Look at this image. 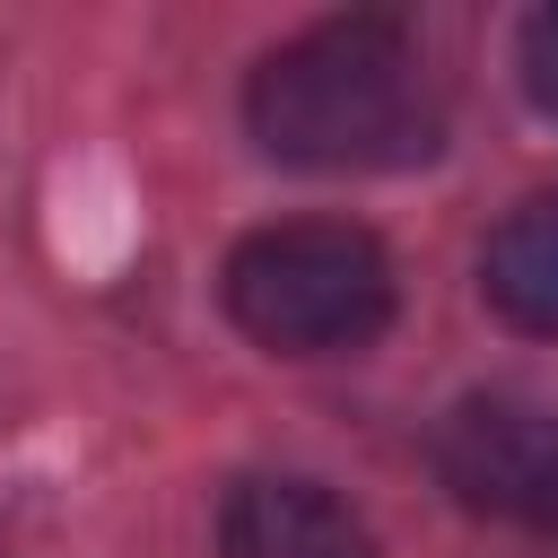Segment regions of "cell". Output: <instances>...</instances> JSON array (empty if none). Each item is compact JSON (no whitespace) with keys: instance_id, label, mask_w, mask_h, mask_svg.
<instances>
[{"instance_id":"7a4b0ae2","label":"cell","mask_w":558,"mask_h":558,"mask_svg":"<svg viewBox=\"0 0 558 558\" xmlns=\"http://www.w3.org/2000/svg\"><path fill=\"white\" fill-rule=\"evenodd\" d=\"M227 314L279 357H340L384 340L392 262L366 227H340V218L253 227L227 253Z\"/></svg>"},{"instance_id":"3957f363","label":"cell","mask_w":558,"mask_h":558,"mask_svg":"<svg viewBox=\"0 0 558 558\" xmlns=\"http://www.w3.org/2000/svg\"><path fill=\"white\" fill-rule=\"evenodd\" d=\"M436 480L488 523H558V410L532 392H462L436 427Z\"/></svg>"},{"instance_id":"6da1fadb","label":"cell","mask_w":558,"mask_h":558,"mask_svg":"<svg viewBox=\"0 0 558 558\" xmlns=\"http://www.w3.org/2000/svg\"><path fill=\"white\" fill-rule=\"evenodd\" d=\"M244 122L279 166L314 174H366V166H410L436 148V78L410 26L392 17H323L288 35L253 87Z\"/></svg>"},{"instance_id":"277c9868","label":"cell","mask_w":558,"mask_h":558,"mask_svg":"<svg viewBox=\"0 0 558 558\" xmlns=\"http://www.w3.org/2000/svg\"><path fill=\"white\" fill-rule=\"evenodd\" d=\"M218 541H227V558H375L366 523L323 480H296V471L235 480L218 506Z\"/></svg>"},{"instance_id":"5b68a950","label":"cell","mask_w":558,"mask_h":558,"mask_svg":"<svg viewBox=\"0 0 558 558\" xmlns=\"http://www.w3.org/2000/svg\"><path fill=\"white\" fill-rule=\"evenodd\" d=\"M480 296H488L514 331L558 340V192L497 218V235H488V253H480Z\"/></svg>"},{"instance_id":"8992f818","label":"cell","mask_w":558,"mask_h":558,"mask_svg":"<svg viewBox=\"0 0 558 558\" xmlns=\"http://www.w3.org/2000/svg\"><path fill=\"white\" fill-rule=\"evenodd\" d=\"M523 96L558 122V9L523 17Z\"/></svg>"}]
</instances>
